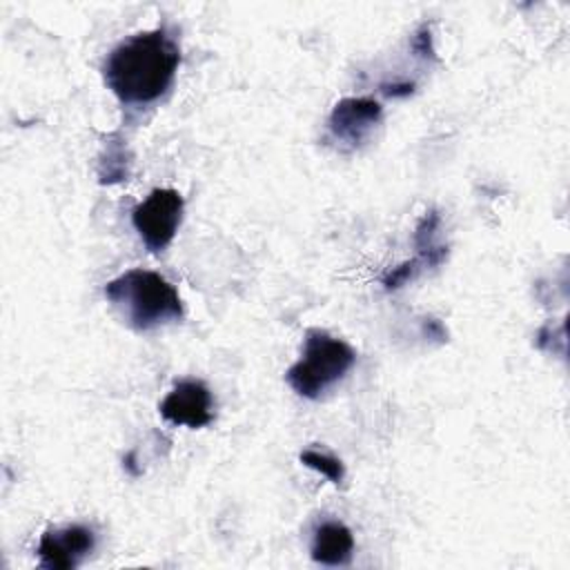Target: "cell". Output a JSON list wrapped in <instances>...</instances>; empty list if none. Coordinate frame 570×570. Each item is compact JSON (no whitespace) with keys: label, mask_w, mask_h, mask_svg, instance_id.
<instances>
[{"label":"cell","mask_w":570,"mask_h":570,"mask_svg":"<svg viewBox=\"0 0 570 570\" xmlns=\"http://www.w3.org/2000/svg\"><path fill=\"white\" fill-rule=\"evenodd\" d=\"M298 461L305 465V468H312L316 472H321L330 483L334 485H341L343 479H345V465L341 459L327 454V452H321V450H314V448H307L298 454Z\"/></svg>","instance_id":"obj_11"},{"label":"cell","mask_w":570,"mask_h":570,"mask_svg":"<svg viewBox=\"0 0 570 570\" xmlns=\"http://www.w3.org/2000/svg\"><path fill=\"white\" fill-rule=\"evenodd\" d=\"M185 200L171 187H156L131 212V225L151 254H160L174 240L183 223Z\"/></svg>","instance_id":"obj_4"},{"label":"cell","mask_w":570,"mask_h":570,"mask_svg":"<svg viewBox=\"0 0 570 570\" xmlns=\"http://www.w3.org/2000/svg\"><path fill=\"white\" fill-rule=\"evenodd\" d=\"M441 225V216L436 209H428L421 220L416 223V229H414V247L421 252V249H428L434 243V236H436V229Z\"/></svg>","instance_id":"obj_12"},{"label":"cell","mask_w":570,"mask_h":570,"mask_svg":"<svg viewBox=\"0 0 570 570\" xmlns=\"http://www.w3.org/2000/svg\"><path fill=\"white\" fill-rule=\"evenodd\" d=\"M309 554L321 566H347L354 554V534L352 530L336 519L323 521L314 530Z\"/></svg>","instance_id":"obj_8"},{"label":"cell","mask_w":570,"mask_h":570,"mask_svg":"<svg viewBox=\"0 0 570 570\" xmlns=\"http://www.w3.org/2000/svg\"><path fill=\"white\" fill-rule=\"evenodd\" d=\"M448 252H450L448 245H432V247H428V249H421L414 258L403 261V263L394 265L392 269H387V272L383 274V278H381L383 287H385L387 292H394V289L403 287L405 283L414 281L421 272L434 269V267L443 265L445 258H448Z\"/></svg>","instance_id":"obj_10"},{"label":"cell","mask_w":570,"mask_h":570,"mask_svg":"<svg viewBox=\"0 0 570 570\" xmlns=\"http://www.w3.org/2000/svg\"><path fill=\"white\" fill-rule=\"evenodd\" d=\"M423 334L428 338H436L439 343H443L448 338L445 325L441 321H436V318H423Z\"/></svg>","instance_id":"obj_15"},{"label":"cell","mask_w":570,"mask_h":570,"mask_svg":"<svg viewBox=\"0 0 570 570\" xmlns=\"http://www.w3.org/2000/svg\"><path fill=\"white\" fill-rule=\"evenodd\" d=\"M354 363L356 352L350 343L332 336L325 330L309 327L305 332L301 358L287 367L285 381L298 396L316 401L332 390Z\"/></svg>","instance_id":"obj_3"},{"label":"cell","mask_w":570,"mask_h":570,"mask_svg":"<svg viewBox=\"0 0 570 570\" xmlns=\"http://www.w3.org/2000/svg\"><path fill=\"white\" fill-rule=\"evenodd\" d=\"M178 65L176 38L156 27L120 40L102 60V80L122 105H149L169 91Z\"/></svg>","instance_id":"obj_1"},{"label":"cell","mask_w":570,"mask_h":570,"mask_svg":"<svg viewBox=\"0 0 570 570\" xmlns=\"http://www.w3.org/2000/svg\"><path fill=\"white\" fill-rule=\"evenodd\" d=\"M96 530L85 523L49 528L42 532L36 554L47 570H73L96 550Z\"/></svg>","instance_id":"obj_6"},{"label":"cell","mask_w":570,"mask_h":570,"mask_svg":"<svg viewBox=\"0 0 570 570\" xmlns=\"http://www.w3.org/2000/svg\"><path fill=\"white\" fill-rule=\"evenodd\" d=\"M105 298L136 332L180 321L185 309L178 289L158 272L127 269L105 285Z\"/></svg>","instance_id":"obj_2"},{"label":"cell","mask_w":570,"mask_h":570,"mask_svg":"<svg viewBox=\"0 0 570 570\" xmlns=\"http://www.w3.org/2000/svg\"><path fill=\"white\" fill-rule=\"evenodd\" d=\"M379 89L387 98H407L414 94L416 82L414 80H392V82H381Z\"/></svg>","instance_id":"obj_14"},{"label":"cell","mask_w":570,"mask_h":570,"mask_svg":"<svg viewBox=\"0 0 570 570\" xmlns=\"http://www.w3.org/2000/svg\"><path fill=\"white\" fill-rule=\"evenodd\" d=\"M158 412L171 425H185L191 430L205 428L214 421L212 390L198 379L178 381L160 401Z\"/></svg>","instance_id":"obj_7"},{"label":"cell","mask_w":570,"mask_h":570,"mask_svg":"<svg viewBox=\"0 0 570 570\" xmlns=\"http://www.w3.org/2000/svg\"><path fill=\"white\" fill-rule=\"evenodd\" d=\"M383 118V107L374 98L347 96L341 98L327 118V134L341 151L361 149Z\"/></svg>","instance_id":"obj_5"},{"label":"cell","mask_w":570,"mask_h":570,"mask_svg":"<svg viewBox=\"0 0 570 570\" xmlns=\"http://www.w3.org/2000/svg\"><path fill=\"white\" fill-rule=\"evenodd\" d=\"M134 154L120 131H111L105 136L102 151L98 156V183L100 185H116L131 176Z\"/></svg>","instance_id":"obj_9"},{"label":"cell","mask_w":570,"mask_h":570,"mask_svg":"<svg viewBox=\"0 0 570 570\" xmlns=\"http://www.w3.org/2000/svg\"><path fill=\"white\" fill-rule=\"evenodd\" d=\"M412 53L421 60H436L430 22H421L419 29L412 33Z\"/></svg>","instance_id":"obj_13"}]
</instances>
